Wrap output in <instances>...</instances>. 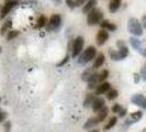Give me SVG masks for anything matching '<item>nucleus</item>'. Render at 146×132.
Listing matches in <instances>:
<instances>
[{"mask_svg":"<svg viewBox=\"0 0 146 132\" xmlns=\"http://www.w3.org/2000/svg\"><path fill=\"white\" fill-rule=\"evenodd\" d=\"M103 20V12L100 9L94 8L91 11L88 12L87 23L89 25H97Z\"/></svg>","mask_w":146,"mask_h":132,"instance_id":"obj_1","label":"nucleus"},{"mask_svg":"<svg viewBox=\"0 0 146 132\" xmlns=\"http://www.w3.org/2000/svg\"><path fill=\"white\" fill-rule=\"evenodd\" d=\"M9 1H18V2H19L20 0H6V2H9Z\"/></svg>","mask_w":146,"mask_h":132,"instance_id":"obj_40","label":"nucleus"},{"mask_svg":"<svg viewBox=\"0 0 146 132\" xmlns=\"http://www.w3.org/2000/svg\"><path fill=\"white\" fill-rule=\"evenodd\" d=\"M68 59H69V55H66L65 57H64V59H63L60 63H58V64H57V66H58V67H60V66H64L66 63L68 62Z\"/></svg>","mask_w":146,"mask_h":132,"instance_id":"obj_32","label":"nucleus"},{"mask_svg":"<svg viewBox=\"0 0 146 132\" xmlns=\"http://www.w3.org/2000/svg\"><path fill=\"white\" fill-rule=\"evenodd\" d=\"M98 83H99V74L94 73L90 76V78L88 79V88L89 89H95L98 86Z\"/></svg>","mask_w":146,"mask_h":132,"instance_id":"obj_11","label":"nucleus"},{"mask_svg":"<svg viewBox=\"0 0 146 132\" xmlns=\"http://www.w3.org/2000/svg\"><path fill=\"white\" fill-rule=\"evenodd\" d=\"M111 89V85L108 81H102L100 83L97 87H96V95H103V94H107Z\"/></svg>","mask_w":146,"mask_h":132,"instance_id":"obj_9","label":"nucleus"},{"mask_svg":"<svg viewBox=\"0 0 146 132\" xmlns=\"http://www.w3.org/2000/svg\"><path fill=\"white\" fill-rule=\"evenodd\" d=\"M85 45V39L82 37H77L73 42V50H72V55L73 57H77L79 56V54L81 53L82 49Z\"/></svg>","mask_w":146,"mask_h":132,"instance_id":"obj_4","label":"nucleus"},{"mask_svg":"<svg viewBox=\"0 0 146 132\" xmlns=\"http://www.w3.org/2000/svg\"><path fill=\"white\" fill-rule=\"evenodd\" d=\"M104 99L103 98H95L94 103H92V111L94 112H98L100 109H102L104 107Z\"/></svg>","mask_w":146,"mask_h":132,"instance_id":"obj_12","label":"nucleus"},{"mask_svg":"<svg viewBox=\"0 0 146 132\" xmlns=\"http://www.w3.org/2000/svg\"><path fill=\"white\" fill-rule=\"evenodd\" d=\"M94 100H95V96L92 95V94H88L86 96V98H85V100H84V107H90V106H92V103H94Z\"/></svg>","mask_w":146,"mask_h":132,"instance_id":"obj_21","label":"nucleus"},{"mask_svg":"<svg viewBox=\"0 0 146 132\" xmlns=\"http://www.w3.org/2000/svg\"><path fill=\"white\" fill-rule=\"evenodd\" d=\"M131 101L142 109H146V97L139 94H135L131 97Z\"/></svg>","mask_w":146,"mask_h":132,"instance_id":"obj_7","label":"nucleus"},{"mask_svg":"<svg viewBox=\"0 0 146 132\" xmlns=\"http://www.w3.org/2000/svg\"><path fill=\"white\" fill-rule=\"evenodd\" d=\"M47 23V19L45 15H40V18L37 19V23H36V27L37 28H43L46 25Z\"/></svg>","mask_w":146,"mask_h":132,"instance_id":"obj_25","label":"nucleus"},{"mask_svg":"<svg viewBox=\"0 0 146 132\" xmlns=\"http://www.w3.org/2000/svg\"><path fill=\"white\" fill-rule=\"evenodd\" d=\"M91 132H99V130H94V131H91Z\"/></svg>","mask_w":146,"mask_h":132,"instance_id":"obj_41","label":"nucleus"},{"mask_svg":"<svg viewBox=\"0 0 146 132\" xmlns=\"http://www.w3.org/2000/svg\"><path fill=\"white\" fill-rule=\"evenodd\" d=\"M121 110H122V107H121V105H119V103L113 105V106H112V108H111V111H112V112H114V113H119Z\"/></svg>","mask_w":146,"mask_h":132,"instance_id":"obj_28","label":"nucleus"},{"mask_svg":"<svg viewBox=\"0 0 146 132\" xmlns=\"http://www.w3.org/2000/svg\"><path fill=\"white\" fill-rule=\"evenodd\" d=\"M106 95H107V98L109 100H113V99H115L117 96H119V91H117V89H110Z\"/></svg>","mask_w":146,"mask_h":132,"instance_id":"obj_23","label":"nucleus"},{"mask_svg":"<svg viewBox=\"0 0 146 132\" xmlns=\"http://www.w3.org/2000/svg\"><path fill=\"white\" fill-rule=\"evenodd\" d=\"M130 44H131V46L135 50V51H137V52H141L143 51V47H142V42L139 41L137 37H130Z\"/></svg>","mask_w":146,"mask_h":132,"instance_id":"obj_14","label":"nucleus"},{"mask_svg":"<svg viewBox=\"0 0 146 132\" xmlns=\"http://www.w3.org/2000/svg\"><path fill=\"white\" fill-rule=\"evenodd\" d=\"M0 101H1V98H0Z\"/></svg>","mask_w":146,"mask_h":132,"instance_id":"obj_43","label":"nucleus"},{"mask_svg":"<svg viewBox=\"0 0 146 132\" xmlns=\"http://www.w3.org/2000/svg\"><path fill=\"white\" fill-rule=\"evenodd\" d=\"M142 24H143V28L146 29V15H143V18H142Z\"/></svg>","mask_w":146,"mask_h":132,"instance_id":"obj_36","label":"nucleus"},{"mask_svg":"<svg viewBox=\"0 0 146 132\" xmlns=\"http://www.w3.org/2000/svg\"><path fill=\"white\" fill-rule=\"evenodd\" d=\"M54 1H55V2H56V3H57V5H59V3H60V2H62V0H54Z\"/></svg>","mask_w":146,"mask_h":132,"instance_id":"obj_39","label":"nucleus"},{"mask_svg":"<svg viewBox=\"0 0 146 132\" xmlns=\"http://www.w3.org/2000/svg\"><path fill=\"white\" fill-rule=\"evenodd\" d=\"M94 69H95L94 67H92V68H87V69L82 73V75H81V79L84 81H88V79L90 78V76L94 74Z\"/></svg>","mask_w":146,"mask_h":132,"instance_id":"obj_22","label":"nucleus"},{"mask_svg":"<svg viewBox=\"0 0 146 132\" xmlns=\"http://www.w3.org/2000/svg\"><path fill=\"white\" fill-rule=\"evenodd\" d=\"M66 1V5L70 9H75L76 8V3H75V0H65Z\"/></svg>","mask_w":146,"mask_h":132,"instance_id":"obj_29","label":"nucleus"},{"mask_svg":"<svg viewBox=\"0 0 146 132\" xmlns=\"http://www.w3.org/2000/svg\"><path fill=\"white\" fill-rule=\"evenodd\" d=\"M122 0H110L109 2V11L111 13H115L121 7Z\"/></svg>","mask_w":146,"mask_h":132,"instance_id":"obj_15","label":"nucleus"},{"mask_svg":"<svg viewBox=\"0 0 146 132\" xmlns=\"http://www.w3.org/2000/svg\"><path fill=\"white\" fill-rule=\"evenodd\" d=\"M11 27H12V21L11 20L6 21L3 23V25L1 27V29H0V34L1 35H6L7 32H9V30L11 29Z\"/></svg>","mask_w":146,"mask_h":132,"instance_id":"obj_20","label":"nucleus"},{"mask_svg":"<svg viewBox=\"0 0 146 132\" xmlns=\"http://www.w3.org/2000/svg\"><path fill=\"white\" fill-rule=\"evenodd\" d=\"M100 25H101L102 29L107 30V31H112V32L117 31V24L108 21V20H102V21L100 22Z\"/></svg>","mask_w":146,"mask_h":132,"instance_id":"obj_13","label":"nucleus"},{"mask_svg":"<svg viewBox=\"0 0 146 132\" xmlns=\"http://www.w3.org/2000/svg\"><path fill=\"white\" fill-rule=\"evenodd\" d=\"M19 31H17V30H10L9 32L7 33V37H6V39H7V41H11V40H13L15 37H17L18 35H19Z\"/></svg>","mask_w":146,"mask_h":132,"instance_id":"obj_24","label":"nucleus"},{"mask_svg":"<svg viewBox=\"0 0 146 132\" xmlns=\"http://www.w3.org/2000/svg\"><path fill=\"white\" fill-rule=\"evenodd\" d=\"M143 132H146V129H144V130H143Z\"/></svg>","mask_w":146,"mask_h":132,"instance_id":"obj_42","label":"nucleus"},{"mask_svg":"<svg viewBox=\"0 0 146 132\" xmlns=\"http://www.w3.org/2000/svg\"><path fill=\"white\" fill-rule=\"evenodd\" d=\"M97 113H98V117L97 118H98L99 122H102L103 120L108 117V115H109V108L107 106H104L102 109H100Z\"/></svg>","mask_w":146,"mask_h":132,"instance_id":"obj_18","label":"nucleus"},{"mask_svg":"<svg viewBox=\"0 0 146 132\" xmlns=\"http://www.w3.org/2000/svg\"><path fill=\"white\" fill-rule=\"evenodd\" d=\"M6 118H7V112H5V111H2V110L0 109V123L2 121H5Z\"/></svg>","mask_w":146,"mask_h":132,"instance_id":"obj_31","label":"nucleus"},{"mask_svg":"<svg viewBox=\"0 0 146 132\" xmlns=\"http://www.w3.org/2000/svg\"><path fill=\"white\" fill-rule=\"evenodd\" d=\"M142 117H143V112H142V111L133 112V113H131V116H130V119H129V120H126L125 125L127 127V125H133V123H135V122H139V120L142 119Z\"/></svg>","mask_w":146,"mask_h":132,"instance_id":"obj_10","label":"nucleus"},{"mask_svg":"<svg viewBox=\"0 0 146 132\" xmlns=\"http://www.w3.org/2000/svg\"><path fill=\"white\" fill-rule=\"evenodd\" d=\"M126 112H127V110H126V109H122L120 112H119V116H120L121 118H123L125 115H126Z\"/></svg>","mask_w":146,"mask_h":132,"instance_id":"obj_35","label":"nucleus"},{"mask_svg":"<svg viewBox=\"0 0 146 132\" xmlns=\"http://www.w3.org/2000/svg\"><path fill=\"white\" fill-rule=\"evenodd\" d=\"M96 55H97V50L95 46H88L80 56H78V63L79 64L89 63L94 59H96Z\"/></svg>","mask_w":146,"mask_h":132,"instance_id":"obj_3","label":"nucleus"},{"mask_svg":"<svg viewBox=\"0 0 146 132\" xmlns=\"http://www.w3.org/2000/svg\"><path fill=\"white\" fill-rule=\"evenodd\" d=\"M141 76H142V78L146 81V64L143 66L142 69H141Z\"/></svg>","mask_w":146,"mask_h":132,"instance_id":"obj_30","label":"nucleus"},{"mask_svg":"<svg viewBox=\"0 0 146 132\" xmlns=\"http://www.w3.org/2000/svg\"><path fill=\"white\" fill-rule=\"evenodd\" d=\"M134 81H135L136 84L139 81V74H134Z\"/></svg>","mask_w":146,"mask_h":132,"instance_id":"obj_37","label":"nucleus"},{"mask_svg":"<svg viewBox=\"0 0 146 132\" xmlns=\"http://www.w3.org/2000/svg\"><path fill=\"white\" fill-rule=\"evenodd\" d=\"M104 61H106V57H104V54L103 53H99L97 56H96V59L94 62V68L97 69V68H100L101 66L104 64Z\"/></svg>","mask_w":146,"mask_h":132,"instance_id":"obj_16","label":"nucleus"},{"mask_svg":"<svg viewBox=\"0 0 146 132\" xmlns=\"http://www.w3.org/2000/svg\"><path fill=\"white\" fill-rule=\"evenodd\" d=\"M62 27V18L59 15H53L47 24V31H57Z\"/></svg>","mask_w":146,"mask_h":132,"instance_id":"obj_5","label":"nucleus"},{"mask_svg":"<svg viewBox=\"0 0 146 132\" xmlns=\"http://www.w3.org/2000/svg\"><path fill=\"white\" fill-rule=\"evenodd\" d=\"M109 77V71L108 69H103L101 73L99 74V83L106 81V79Z\"/></svg>","mask_w":146,"mask_h":132,"instance_id":"obj_27","label":"nucleus"},{"mask_svg":"<svg viewBox=\"0 0 146 132\" xmlns=\"http://www.w3.org/2000/svg\"><path fill=\"white\" fill-rule=\"evenodd\" d=\"M17 5H19L18 1H9V2H6L5 6L1 8V11H0V19H5L8 15V13H9Z\"/></svg>","mask_w":146,"mask_h":132,"instance_id":"obj_6","label":"nucleus"},{"mask_svg":"<svg viewBox=\"0 0 146 132\" xmlns=\"http://www.w3.org/2000/svg\"><path fill=\"white\" fill-rule=\"evenodd\" d=\"M108 40H109V33H108V31H107V30H104V29H101L99 32H98L97 37H96L97 44L101 46V45H103V44L106 43Z\"/></svg>","mask_w":146,"mask_h":132,"instance_id":"obj_8","label":"nucleus"},{"mask_svg":"<svg viewBox=\"0 0 146 132\" xmlns=\"http://www.w3.org/2000/svg\"><path fill=\"white\" fill-rule=\"evenodd\" d=\"M127 31L136 37H141L143 34V28L141 22L136 19V18H131L127 21Z\"/></svg>","mask_w":146,"mask_h":132,"instance_id":"obj_2","label":"nucleus"},{"mask_svg":"<svg viewBox=\"0 0 146 132\" xmlns=\"http://www.w3.org/2000/svg\"><path fill=\"white\" fill-rule=\"evenodd\" d=\"M117 117H112L109 120V122L106 125V127H104V130H110L111 128H113L114 125H117Z\"/></svg>","mask_w":146,"mask_h":132,"instance_id":"obj_26","label":"nucleus"},{"mask_svg":"<svg viewBox=\"0 0 146 132\" xmlns=\"http://www.w3.org/2000/svg\"><path fill=\"white\" fill-rule=\"evenodd\" d=\"M5 131L6 132L11 131V122H10V121H7V122L5 123Z\"/></svg>","mask_w":146,"mask_h":132,"instance_id":"obj_33","label":"nucleus"},{"mask_svg":"<svg viewBox=\"0 0 146 132\" xmlns=\"http://www.w3.org/2000/svg\"><path fill=\"white\" fill-rule=\"evenodd\" d=\"M98 123H99L98 118H90V119H88L87 121L85 122V125H84V129H91V128L96 127Z\"/></svg>","mask_w":146,"mask_h":132,"instance_id":"obj_19","label":"nucleus"},{"mask_svg":"<svg viewBox=\"0 0 146 132\" xmlns=\"http://www.w3.org/2000/svg\"><path fill=\"white\" fill-rule=\"evenodd\" d=\"M141 54H142L144 57H146V47H145V49H143V51L141 52Z\"/></svg>","mask_w":146,"mask_h":132,"instance_id":"obj_38","label":"nucleus"},{"mask_svg":"<svg viewBox=\"0 0 146 132\" xmlns=\"http://www.w3.org/2000/svg\"><path fill=\"white\" fill-rule=\"evenodd\" d=\"M87 0H75V3H76V7H79V6H82V5H85V2H86Z\"/></svg>","mask_w":146,"mask_h":132,"instance_id":"obj_34","label":"nucleus"},{"mask_svg":"<svg viewBox=\"0 0 146 132\" xmlns=\"http://www.w3.org/2000/svg\"><path fill=\"white\" fill-rule=\"evenodd\" d=\"M98 3V0H88L87 3L82 7V13L87 15L89 11H91L94 8H96V5Z\"/></svg>","mask_w":146,"mask_h":132,"instance_id":"obj_17","label":"nucleus"}]
</instances>
